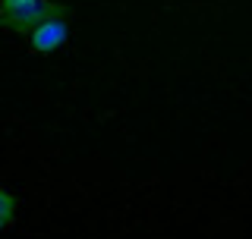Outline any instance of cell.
Masks as SVG:
<instances>
[{
	"instance_id": "3957f363",
	"label": "cell",
	"mask_w": 252,
	"mask_h": 239,
	"mask_svg": "<svg viewBox=\"0 0 252 239\" xmlns=\"http://www.w3.org/2000/svg\"><path fill=\"white\" fill-rule=\"evenodd\" d=\"M13 217H16V198L6 189H0V233L13 224Z\"/></svg>"
},
{
	"instance_id": "6da1fadb",
	"label": "cell",
	"mask_w": 252,
	"mask_h": 239,
	"mask_svg": "<svg viewBox=\"0 0 252 239\" xmlns=\"http://www.w3.org/2000/svg\"><path fill=\"white\" fill-rule=\"evenodd\" d=\"M51 6H54L51 0H0V29L29 35L47 16Z\"/></svg>"
},
{
	"instance_id": "7a4b0ae2",
	"label": "cell",
	"mask_w": 252,
	"mask_h": 239,
	"mask_svg": "<svg viewBox=\"0 0 252 239\" xmlns=\"http://www.w3.org/2000/svg\"><path fill=\"white\" fill-rule=\"evenodd\" d=\"M66 38H69V19H66V6H60V3H54L44 19L29 31V44H32V51H38V54L60 51V47L66 44Z\"/></svg>"
}]
</instances>
